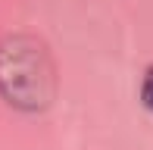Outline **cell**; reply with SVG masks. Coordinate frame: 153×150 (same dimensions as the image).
I'll return each mask as SVG.
<instances>
[{
    "label": "cell",
    "instance_id": "1",
    "mask_svg": "<svg viewBox=\"0 0 153 150\" xmlns=\"http://www.w3.org/2000/svg\"><path fill=\"white\" fill-rule=\"evenodd\" d=\"M56 63L41 38L10 35L0 41V97L22 113H41L56 100Z\"/></svg>",
    "mask_w": 153,
    "mask_h": 150
},
{
    "label": "cell",
    "instance_id": "2",
    "mask_svg": "<svg viewBox=\"0 0 153 150\" xmlns=\"http://www.w3.org/2000/svg\"><path fill=\"white\" fill-rule=\"evenodd\" d=\"M141 97H144V106H147V110H153V66L147 69V75H144V85H141Z\"/></svg>",
    "mask_w": 153,
    "mask_h": 150
}]
</instances>
